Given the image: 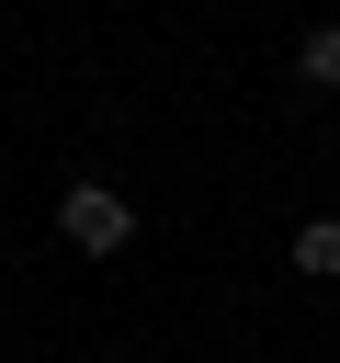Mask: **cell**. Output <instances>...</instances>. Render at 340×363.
Listing matches in <instances>:
<instances>
[{
  "mask_svg": "<svg viewBox=\"0 0 340 363\" xmlns=\"http://www.w3.org/2000/svg\"><path fill=\"white\" fill-rule=\"evenodd\" d=\"M295 272H340V216H306L295 227Z\"/></svg>",
  "mask_w": 340,
  "mask_h": 363,
  "instance_id": "cell-2",
  "label": "cell"
},
{
  "mask_svg": "<svg viewBox=\"0 0 340 363\" xmlns=\"http://www.w3.org/2000/svg\"><path fill=\"white\" fill-rule=\"evenodd\" d=\"M57 238H68L79 261H113V250L136 238V204H125L113 182H68V193H57Z\"/></svg>",
  "mask_w": 340,
  "mask_h": 363,
  "instance_id": "cell-1",
  "label": "cell"
},
{
  "mask_svg": "<svg viewBox=\"0 0 340 363\" xmlns=\"http://www.w3.org/2000/svg\"><path fill=\"white\" fill-rule=\"evenodd\" d=\"M295 68H306V91H340V23H317V34L295 45Z\"/></svg>",
  "mask_w": 340,
  "mask_h": 363,
  "instance_id": "cell-3",
  "label": "cell"
}]
</instances>
